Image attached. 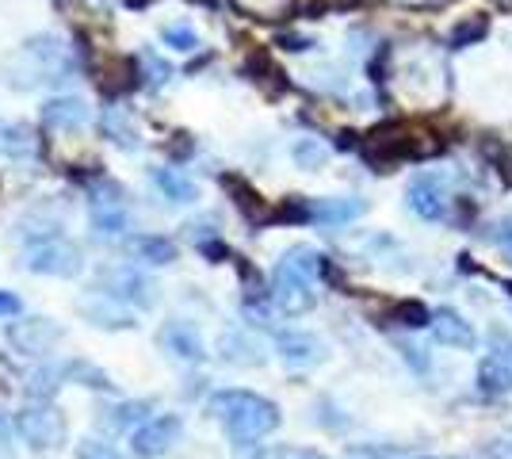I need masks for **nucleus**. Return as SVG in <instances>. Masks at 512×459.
<instances>
[{
  "instance_id": "nucleus-18",
  "label": "nucleus",
  "mask_w": 512,
  "mask_h": 459,
  "mask_svg": "<svg viewBox=\"0 0 512 459\" xmlns=\"http://www.w3.org/2000/svg\"><path fill=\"white\" fill-rule=\"evenodd\" d=\"M478 391L490 394V398L512 394V364L509 360H501L497 352H490V356L478 364Z\"/></svg>"
},
{
  "instance_id": "nucleus-5",
  "label": "nucleus",
  "mask_w": 512,
  "mask_h": 459,
  "mask_svg": "<svg viewBox=\"0 0 512 459\" xmlns=\"http://www.w3.org/2000/svg\"><path fill=\"white\" fill-rule=\"evenodd\" d=\"M88 215H92V226H96V234H107V238L123 234V230L130 226L127 192H123L115 180H104V184H96V188L88 192Z\"/></svg>"
},
{
  "instance_id": "nucleus-38",
  "label": "nucleus",
  "mask_w": 512,
  "mask_h": 459,
  "mask_svg": "<svg viewBox=\"0 0 512 459\" xmlns=\"http://www.w3.org/2000/svg\"><path fill=\"white\" fill-rule=\"evenodd\" d=\"M425 459H428V456H425Z\"/></svg>"
},
{
  "instance_id": "nucleus-7",
  "label": "nucleus",
  "mask_w": 512,
  "mask_h": 459,
  "mask_svg": "<svg viewBox=\"0 0 512 459\" xmlns=\"http://www.w3.org/2000/svg\"><path fill=\"white\" fill-rule=\"evenodd\" d=\"M180 417L176 414H157L150 421H142L138 429H130V452L142 459H157L165 456L172 444L180 440Z\"/></svg>"
},
{
  "instance_id": "nucleus-15",
  "label": "nucleus",
  "mask_w": 512,
  "mask_h": 459,
  "mask_svg": "<svg viewBox=\"0 0 512 459\" xmlns=\"http://www.w3.org/2000/svg\"><path fill=\"white\" fill-rule=\"evenodd\" d=\"M432 333H436V341L448 345V349H474V329H470V322L459 310H440V314H432Z\"/></svg>"
},
{
  "instance_id": "nucleus-22",
  "label": "nucleus",
  "mask_w": 512,
  "mask_h": 459,
  "mask_svg": "<svg viewBox=\"0 0 512 459\" xmlns=\"http://www.w3.org/2000/svg\"><path fill=\"white\" fill-rule=\"evenodd\" d=\"M62 375L65 368H58V364L35 368V372L27 375V398L31 402H54V394L62 391Z\"/></svg>"
},
{
  "instance_id": "nucleus-6",
  "label": "nucleus",
  "mask_w": 512,
  "mask_h": 459,
  "mask_svg": "<svg viewBox=\"0 0 512 459\" xmlns=\"http://www.w3.org/2000/svg\"><path fill=\"white\" fill-rule=\"evenodd\" d=\"M4 341L20 356H43L62 341V326L54 318H16L4 329Z\"/></svg>"
},
{
  "instance_id": "nucleus-21",
  "label": "nucleus",
  "mask_w": 512,
  "mask_h": 459,
  "mask_svg": "<svg viewBox=\"0 0 512 459\" xmlns=\"http://www.w3.org/2000/svg\"><path fill=\"white\" fill-rule=\"evenodd\" d=\"M130 253L146 264H172L176 261V245L161 234H134L130 238Z\"/></svg>"
},
{
  "instance_id": "nucleus-9",
  "label": "nucleus",
  "mask_w": 512,
  "mask_h": 459,
  "mask_svg": "<svg viewBox=\"0 0 512 459\" xmlns=\"http://www.w3.org/2000/svg\"><path fill=\"white\" fill-rule=\"evenodd\" d=\"M272 299L283 314H306L310 306L318 303V295H314V280H306L302 272H295L291 264L279 261L276 276H272Z\"/></svg>"
},
{
  "instance_id": "nucleus-10",
  "label": "nucleus",
  "mask_w": 512,
  "mask_h": 459,
  "mask_svg": "<svg viewBox=\"0 0 512 459\" xmlns=\"http://www.w3.org/2000/svg\"><path fill=\"white\" fill-rule=\"evenodd\" d=\"M406 199H409V211L425 222H440L448 215V203H451L436 176H417V180L409 184Z\"/></svg>"
},
{
  "instance_id": "nucleus-13",
  "label": "nucleus",
  "mask_w": 512,
  "mask_h": 459,
  "mask_svg": "<svg viewBox=\"0 0 512 459\" xmlns=\"http://www.w3.org/2000/svg\"><path fill=\"white\" fill-rule=\"evenodd\" d=\"M161 349H169L172 356H180V360H192V364H199V360L207 356L199 329L188 326V322H169V326L161 329Z\"/></svg>"
},
{
  "instance_id": "nucleus-16",
  "label": "nucleus",
  "mask_w": 512,
  "mask_h": 459,
  "mask_svg": "<svg viewBox=\"0 0 512 459\" xmlns=\"http://www.w3.org/2000/svg\"><path fill=\"white\" fill-rule=\"evenodd\" d=\"M363 211H367V203L356 196L348 199H314L310 203V219L325 222V226H344V222L360 219Z\"/></svg>"
},
{
  "instance_id": "nucleus-36",
  "label": "nucleus",
  "mask_w": 512,
  "mask_h": 459,
  "mask_svg": "<svg viewBox=\"0 0 512 459\" xmlns=\"http://www.w3.org/2000/svg\"><path fill=\"white\" fill-rule=\"evenodd\" d=\"M501 245L512 253V219L509 222H501Z\"/></svg>"
},
{
  "instance_id": "nucleus-26",
  "label": "nucleus",
  "mask_w": 512,
  "mask_h": 459,
  "mask_svg": "<svg viewBox=\"0 0 512 459\" xmlns=\"http://www.w3.org/2000/svg\"><path fill=\"white\" fill-rule=\"evenodd\" d=\"M390 322H398V326H406V329H421V326H432V314H428L425 303L402 299V303L390 306Z\"/></svg>"
},
{
  "instance_id": "nucleus-34",
  "label": "nucleus",
  "mask_w": 512,
  "mask_h": 459,
  "mask_svg": "<svg viewBox=\"0 0 512 459\" xmlns=\"http://www.w3.org/2000/svg\"><path fill=\"white\" fill-rule=\"evenodd\" d=\"M490 345H493V352H497L501 360H509V364H512V333H509V329H493Z\"/></svg>"
},
{
  "instance_id": "nucleus-20",
  "label": "nucleus",
  "mask_w": 512,
  "mask_h": 459,
  "mask_svg": "<svg viewBox=\"0 0 512 459\" xmlns=\"http://www.w3.org/2000/svg\"><path fill=\"white\" fill-rule=\"evenodd\" d=\"M490 35V16L474 12V16H463V20L448 27V50H467V46H478Z\"/></svg>"
},
{
  "instance_id": "nucleus-1",
  "label": "nucleus",
  "mask_w": 512,
  "mask_h": 459,
  "mask_svg": "<svg viewBox=\"0 0 512 459\" xmlns=\"http://www.w3.org/2000/svg\"><path fill=\"white\" fill-rule=\"evenodd\" d=\"M207 406L241 448H249L260 437L279 429V406L253 391H214Z\"/></svg>"
},
{
  "instance_id": "nucleus-8",
  "label": "nucleus",
  "mask_w": 512,
  "mask_h": 459,
  "mask_svg": "<svg viewBox=\"0 0 512 459\" xmlns=\"http://www.w3.org/2000/svg\"><path fill=\"white\" fill-rule=\"evenodd\" d=\"M100 295H111V299H119V303H130V306H153L157 303V287H153L150 276H142V272H134V268H104L100 272Z\"/></svg>"
},
{
  "instance_id": "nucleus-27",
  "label": "nucleus",
  "mask_w": 512,
  "mask_h": 459,
  "mask_svg": "<svg viewBox=\"0 0 512 459\" xmlns=\"http://www.w3.org/2000/svg\"><path fill=\"white\" fill-rule=\"evenodd\" d=\"M291 157H295L299 169H321L329 161V150H325V142H318V138H299L291 146Z\"/></svg>"
},
{
  "instance_id": "nucleus-37",
  "label": "nucleus",
  "mask_w": 512,
  "mask_h": 459,
  "mask_svg": "<svg viewBox=\"0 0 512 459\" xmlns=\"http://www.w3.org/2000/svg\"><path fill=\"white\" fill-rule=\"evenodd\" d=\"M287 50H310V39H299V35H291V39H283Z\"/></svg>"
},
{
  "instance_id": "nucleus-12",
  "label": "nucleus",
  "mask_w": 512,
  "mask_h": 459,
  "mask_svg": "<svg viewBox=\"0 0 512 459\" xmlns=\"http://www.w3.org/2000/svg\"><path fill=\"white\" fill-rule=\"evenodd\" d=\"M88 119H92V111L81 96H54L43 104V123L50 131H81Z\"/></svg>"
},
{
  "instance_id": "nucleus-4",
  "label": "nucleus",
  "mask_w": 512,
  "mask_h": 459,
  "mask_svg": "<svg viewBox=\"0 0 512 459\" xmlns=\"http://www.w3.org/2000/svg\"><path fill=\"white\" fill-rule=\"evenodd\" d=\"M27 268L35 276H62V280H69V276H81L85 257H81V249L73 241L39 238L31 241V249H27Z\"/></svg>"
},
{
  "instance_id": "nucleus-28",
  "label": "nucleus",
  "mask_w": 512,
  "mask_h": 459,
  "mask_svg": "<svg viewBox=\"0 0 512 459\" xmlns=\"http://www.w3.org/2000/svg\"><path fill=\"white\" fill-rule=\"evenodd\" d=\"M150 402H119L115 410H111V421L115 425H123V429H138L142 421H150Z\"/></svg>"
},
{
  "instance_id": "nucleus-31",
  "label": "nucleus",
  "mask_w": 512,
  "mask_h": 459,
  "mask_svg": "<svg viewBox=\"0 0 512 459\" xmlns=\"http://www.w3.org/2000/svg\"><path fill=\"white\" fill-rule=\"evenodd\" d=\"M77 459H127V456H123V452H115L107 440H81Z\"/></svg>"
},
{
  "instance_id": "nucleus-11",
  "label": "nucleus",
  "mask_w": 512,
  "mask_h": 459,
  "mask_svg": "<svg viewBox=\"0 0 512 459\" xmlns=\"http://www.w3.org/2000/svg\"><path fill=\"white\" fill-rule=\"evenodd\" d=\"M276 352L279 360L291 364V368H310L325 356V345L306 329H283V333H276Z\"/></svg>"
},
{
  "instance_id": "nucleus-14",
  "label": "nucleus",
  "mask_w": 512,
  "mask_h": 459,
  "mask_svg": "<svg viewBox=\"0 0 512 459\" xmlns=\"http://www.w3.org/2000/svg\"><path fill=\"white\" fill-rule=\"evenodd\" d=\"M81 318L92 322V326H100V329L138 326V322H134V314L127 310V303H119V299H111V295H100V299H92V303L81 306Z\"/></svg>"
},
{
  "instance_id": "nucleus-29",
  "label": "nucleus",
  "mask_w": 512,
  "mask_h": 459,
  "mask_svg": "<svg viewBox=\"0 0 512 459\" xmlns=\"http://www.w3.org/2000/svg\"><path fill=\"white\" fill-rule=\"evenodd\" d=\"M161 43L172 46V50H195L199 35H195L192 27H184V23H169V27H161Z\"/></svg>"
},
{
  "instance_id": "nucleus-2",
  "label": "nucleus",
  "mask_w": 512,
  "mask_h": 459,
  "mask_svg": "<svg viewBox=\"0 0 512 459\" xmlns=\"http://www.w3.org/2000/svg\"><path fill=\"white\" fill-rule=\"evenodd\" d=\"M367 161L379 165V169H394L402 161H428L436 153H444V142L436 134L417 131V127H383L367 138Z\"/></svg>"
},
{
  "instance_id": "nucleus-24",
  "label": "nucleus",
  "mask_w": 512,
  "mask_h": 459,
  "mask_svg": "<svg viewBox=\"0 0 512 459\" xmlns=\"http://www.w3.org/2000/svg\"><path fill=\"white\" fill-rule=\"evenodd\" d=\"M100 131H104V138H111L115 146H123V150H134V146H138V131H134V123L127 119L123 108H104Z\"/></svg>"
},
{
  "instance_id": "nucleus-17",
  "label": "nucleus",
  "mask_w": 512,
  "mask_h": 459,
  "mask_svg": "<svg viewBox=\"0 0 512 459\" xmlns=\"http://www.w3.org/2000/svg\"><path fill=\"white\" fill-rule=\"evenodd\" d=\"M35 153H39V142H35L31 127H23V123H0V157H8V161H31Z\"/></svg>"
},
{
  "instance_id": "nucleus-25",
  "label": "nucleus",
  "mask_w": 512,
  "mask_h": 459,
  "mask_svg": "<svg viewBox=\"0 0 512 459\" xmlns=\"http://www.w3.org/2000/svg\"><path fill=\"white\" fill-rule=\"evenodd\" d=\"M222 360L253 368V364H260L264 356H260V345H256V341H249L245 333H222Z\"/></svg>"
},
{
  "instance_id": "nucleus-19",
  "label": "nucleus",
  "mask_w": 512,
  "mask_h": 459,
  "mask_svg": "<svg viewBox=\"0 0 512 459\" xmlns=\"http://www.w3.org/2000/svg\"><path fill=\"white\" fill-rule=\"evenodd\" d=\"M150 184L169 199V203H180V207H184V203H195V184L188 176L176 173V169H165V165L150 169Z\"/></svg>"
},
{
  "instance_id": "nucleus-23",
  "label": "nucleus",
  "mask_w": 512,
  "mask_h": 459,
  "mask_svg": "<svg viewBox=\"0 0 512 459\" xmlns=\"http://www.w3.org/2000/svg\"><path fill=\"white\" fill-rule=\"evenodd\" d=\"M283 264H291V268H295V272H302L306 280L329 276V257H325V253H318L314 245H295V249H287Z\"/></svg>"
},
{
  "instance_id": "nucleus-30",
  "label": "nucleus",
  "mask_w": 512,
  "mask_h": 459,
  "mask_svg": "<svg viewBox=\"0 0 512 459\" xmlns=\"http://www.w3.org/2000/svg\"><path fill=\"white\" fill-rule=\"evenodd\" d=\"M65 375H69V379H81L85 387H96V391H107V387H111V379H107V375L100 372V368L85 364V360H73V364L65 368Z\"/></svg>"
},
{
  "instance_id": "nucleus-3",
  "label": "nucleus",
  "mask_w": 512,
  "mask_h": 459,
  "mask_svg": "<svg viewBox=\"0 0 512 459\" xmlns=\"http://www.w3.org/2000/svg\"><path fill=\"white\" fill-rule=\"evenodd\" d=\"M16 433L23 444L39 448V452H54L65 444V417L54 410V402H31L27 410L16 414Z\"/></svg>"
},
{
  "instance_id": "nucleus-32",
  "label": "nucleus",
  "mask_w": 512,
  "mask_h": 459,
  "mask_svg": "<svg viewBox=\"0 0 512 459\" xmlns=\"http://www.w3.org/2000/svg\"><path fill=\"white\" fill-rule=\"evenodd\" d=\"M398 352H402V360H406V364H409V368H413V372H421V375H425L428 368H432V360H428V352H425V349H417V345H402V349H398Z\"/></svg>"
},
{
  "instance_id": "nucleus-35",
  "label": "nucleus",
  "mask_w": 512,
  "mask_h": 459,
  "mask_svg": "<svg viewBox=\"0 0 512 459\" xmlns=\"http://www.w3.org/2000/svg\"><path fill=\"white\" fill-rule=\"evenodd\" d=\"M23 310L20 295H12V291H0V318H16Z\"/></svg>"
},
{
  "instance_id": "nucleus-33",
  "label": "nucleus",
  "mask_w": 512,
  "mask_h": 459,
  "mask_svg": "<svg viewBox=\"0 0 512 459\" xmlns=\"http://www.w3.org/2000/svg\"><path fill=\"white\" fill-rule=\"evenodd\" d=\"M486 459H512V429L509 433H501V437H493L490 444H486V452H482Z\"/></svg>"
}]
</instances>
